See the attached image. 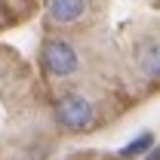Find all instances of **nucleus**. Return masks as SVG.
<instances>
[{
    "instance_id": "nucleus-1",
    "label": "nucleus",
    "mask_w": 160,
    "mask_h": 160,
    "mask_svg": "<svg viewBox=\"0 0 160 160\" xmlns=\"http://www.w3.org/2000/svg\"><path fill=\"white\" fill-rule=\"evenodd\" d=\"M52 114H56L59 129H65V132H86L96 126V105L83 92H65L56 102Z\"/></svg>"
},
{
    "instance_id": "nucleus-2",
    "label": "nucleus",
    "mask_w": 160,
    "mask_h": 160,
    "mask_svg": "<svg viewBox=\"0 0 160 160\" xmlns=\"http://www.w3.org/2000/svg\"><path fill=\"white\" fill-rule=\"evenodd\" d=\"M40 62L46 68L49 77H74L80 71V56L77 49L62 37H49L43 40V49H40Z\"/></svg>"
},
{
    "instance_id": "nucleus-6",
    "label": "nucleus",
    "mask_w": 160,
    "mask_h": 160,
    "mask_svg": "<svg viewBox=\"0 0 160 160\" xmlns=\"http://www.w3.org/2000/svg\"><path fill=\"white\" fill-rule=\"evenodd\" d=\"M142 160H160V145H154V148H151V151H148Z\"/></svg>"
},
{
    "instance_id": "nucleus-4",
    "label": "nucleus",
    "mask_w": 160,
    "mask_h": 160,
    "mask_svg": "<svg viewBox=\"0 0 160 160\" xmlns=\"http://www.w3.org/2000/svg\"><path fill=\"white\" fill-rule=\"evenodd\" d=\"M89 12V0H49L46 16L52 25H77Z\"/></svg>"
},
{
    "instance_id": "nucleus-5",
    "label": "nucleus",
    "mask_w": 160,
    "mask_h": 160,
    "mask_svg": "<svg viewBox=\"0 0 160 160\" xmlns=\"http://www.w3.org/2000/svg\"><path fill=\"white\" fill-rule=\"evenodd\" d=\"M154 145H157V136L148 129V132H139L132 142H126V145L120 148L117 157H120V160H142L148 151H151V148H154Z\"/></svg>"
},
{
    "instance_id": "nucleus-3",
    "label": "nucleus",
    "mask_w": 160,
    "mask_h": 160,
    "mask_svg": "<svg viewBox=\"0 0 160 160\" xmlns=\"http://www.w3.org/2000/svg\"><path fill=\"white\" fill-rule=\"evenodd\" d=\"M136 68L145 80H160V37H145L136 46Z\"/></svg>"
}]
</instances>
